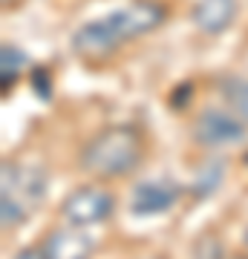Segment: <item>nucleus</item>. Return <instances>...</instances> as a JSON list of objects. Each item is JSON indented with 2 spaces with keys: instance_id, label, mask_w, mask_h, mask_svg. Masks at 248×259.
<instances>
[{
  "instance_id": "16",
  "label": "nucleus",
  "mask_w": 248,
  "mask_h": 259,
  "mask_svg": "<svg viewBox=\"0 0 248 259\" xmlns=\"http://www.w3.org/2000/svg\"><path fill=\"white\" fill-rule=\"evenodd\" d=\"M237 259H248V256H237Z\"/></svg>"
},
{
  "instance_id": "7",
  "label": "nucleus",
  "mask_w": 248,
  "mask_h": 259,
  "mask_svg": "<svg viewBox=\"0 0 248 259\" xmlns=\"http://www.w3.org/2000/svg\"><path fill=\"white\" fill-rule=\"evenodd\" d=\"M237 6H239V0H196L193 12H191V20L202 35L217 37L222 32H228V26L234 23Z\"/></svg>"
},
{
  "instance_id": "10",
  "label": "nucleus",
  "mask_w": 248,
  "mask_h": 259,
  "mask_svg": "<svg viewBox=\"0 0 248 259\" xmlns=\"http://www.w3.org/2000/svg\"><path fill=\"white\" fill-rule=\"evenodd\" d=\"M225 98H228L234 115H237L242 124H248V81H242V78L231 81L228 87H225Z\"/></svg>"
},
{
  "instance_id": "15",
  "label": "nucleus",
  "mask_w": 248,
  "mask_h": 259,
  "mask_svg": "<svg viewBox=\"0 0 248 259\" xmlns=\"http://www.w3.org/2000/svg\"><path fill=\"white\" fill-rule=\"evenodd\" d=\"M245 248H248V225H245Z\"/></svg>"
},
{
  "instance_id": "11",
  "label": "nucleus",
  "mask_w": 248,
  "mask_h": 259,
  "mask_svg": "<svg viewBox=\"0 0 248 259\" xmlns=\"http://www.w3.org/2000/svg\"><path fill=\"white\" fill-rule=\"evenodd\" d=\"M193 259H222V245L217 239H196Z\"/></svg>"
},
{
  "instance_id": "12",
  "label": "nucleus",
  "mask_w": 248,
  "mask_h": 259,
  "mask_svg": "<svg viewBox=\"0 0 248 259\" xmlns=\"http://www.w3.org/2000/svg\"><path fill=\"white\" fill-rule=\"evenodd\" d=\"M29 81H32V90H35V93L46 101V98H49V87H52V81H49V72H46L44 66H35Z\"/></svg>"
},
{
  "instance_id": "2",
  "label": "nucleus",
  "mask_w": 248,
  "mask_h": 259,
  "mask_svg": "<svg viewBox=\"0 0 248 259\" xmlns=\"http://www.w3.org/2000/svg\"><path fill=\"white\" fill-rule=\"evenodd\" d=\"M145 158V133L136 124H110L81 147L78 164L95 179H124L136 173Z\"/></svg>"
},
{
  "instance_id": "8",
  "label": "nucleus",
  "mask_w": 248,
  "mask_h": 259,
  "mask_svg": "<svg viewBox=\"0 0 248 259\" xmlns=\"http://www.w3.org/2000/svg\"><path fill=\"white\" fill-rule=\"evenodd\" d=\"M176 199H179L176 185H170V182H145L133 190L130 210L136 216H156V213H165Z\"/></svg>"
},
{
  "instance_id": "4",
  "label": "nucleus",
  "mask_w": 248,
  "mask_h": 259,
  "mask_svg": "<svg viewBox=\"0 0 248 259\" xmlns=\"http://www.w3.org/2000/svg\"><path fill=\"white\" fill-rule=\"evenodd\" d=\"M116 213V196L101 185H81L61 202V216L64 222L78 225V228H92V225L107 222Z\"/></svg>"
},
{
  "instance_id": "1",
  "label": "nucleus",
  "mask_w": 248,
  "mask_h": 259,
  "mask_svg": "<svg viewBox=\"0 0 248 259\" xmlns=\"http://www.w3.org/2000/svg\"><path fill=\"white\" fill-rule=\"evenodd\" d=\"M165 23V6L156 0H133L127 6L95 18L75 29L73 52L81 61H104L113 58L124 44L156 32Z\"/></svg>"
},
{
  "instance_id": "14",
  "label": "nucleus",
  "mask_w": 248,
  "mask_h": 259,
  "mask_svg": "<svg viewBox=\"0 0 248 259\" xmlns=\"http://www.w3.org/2000/svg\"><path fill=\"white\" fill-rule=\"evenodd\" d=\"M15 3H18V0H3V6H6V9H9V6H15Z\"/></svg>"
},
{
  "instance_id": "5",
  "label": "nucleus",
  "mask_w": 248,
  "mask_h": 259,
  "mask_svg": "<svg viewBox=\"0 0 248 259\" xmlns=\"http://www.w3.org/2000/svg\"><path fill=\"white\" fill-rule=\"evenodd\" d=\"M193 141L205 150H222L245 141V124L222 110H202L193 124Z\"/></svg>"
},
{
  "instance_id": "6",
  "label": "nucleus",
  "mask_w": 248,
  "mask_h": 259,
  "mask_svg": "<svg viewBox=\"0 0 248 259\" xmlns=\"http://www.w3.org/2000/svg\"><path fill=\"white\" fill-rule=\"evenodd\" d=\"M44 253L46 259H90L95 250V242L87 233V228L66 222L64 228H52L44 239Z\"/></svg>"
},
{
  "instance_id": "3",
  "label": "nucleus",
  "mask_w": 248,
  "mask_h": 259,
  "mask_svg": "<svg viewBox=\"0 0 248 259\" xmlns=\"http://www.w3.org/2000/svg\"><path fill=\"white\" fill-rule=\"evenodd\" d=\"M46 179L41 170L18 164H3L0 170V213H3V228H18L26 222V216L44 202Z\"/></svg>"
},
{
  "instance_id": "9",
  "label": "nucleus",
  "mask_w": 248,
  "mask_h": 259,
  "mask_svg": "<svg viewBox=\"0 0 248 259\" xmlns=\"http://www.w3.org/2000/svg\"><path fill=\"white\" fill-rule=\"evenodd\" d=\"M0 64H3V95H9V87L15 90V83H18V75L20 69L26 66V55L15 47H3V58H0Z\"/></svg>"
},
{
  "instance_id": "13",
  "label": "nucleus",
  "mask_w": 248,
  "mask_h": 259,
  "mask_svg": "<svg viewBox=\"0 0 248 259\" xmlns=\"http://www.w3.org/2000/svg\"><path fill=\"white\" fill-rule=\"evenodd\" d=\"M15 259H46V253H44V248H23V250H18Z\"/></svg>"
}]
</instances>
